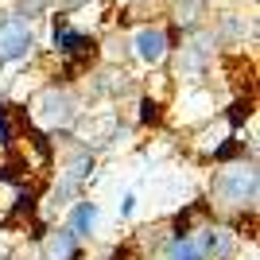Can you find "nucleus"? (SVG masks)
I'll return each instance as SVG.
<instances>
[{"mask_svg": "<svg viewBox=\"0 0 260 260\" xmlns=\"http://www.w3.org/2000/svg\"><path fill=\"white\" fill-rule=\"evenodd\" d=\"M93 167H98V159H93V148H86V144H70L66 148V155H62V171L58 175H66V179H74V183H86L89 175H93Z\"/></svg>", "mask_w": 260, "mask_h": 260, "instance_id": "nucleus-8", "label": "nucleus"}, {"mask_svg": "<svg viewBox=\"0 0 260 260\" xmlns=\"http://www.w3.org/2000/svg\"><path fill=\"white\" fill-rule=\"evenodd\" d=\"M39 245H43V256L47 260H82V241L70 233V229H47L43 237H39Z\"/></svg>", "mask_w": 260, "mask_h": 260, "instance_id": "nucleus-7", "label": "nucleus"}, {"mask_svg": "<svg viewBox=\"0 0 260 260\" xmlns=\"http://www.w3.org/2000/svg\"><path fill=\"white\" fill-rule=\"evenodd\" d=\"M136 214V194H124L120 198V217H132Z\"/></svg>", "mask_w": 260, "mask_h": 260, "instance_id": "nucleus-13", "label": "nucleus"}, {"mask_svg": "<svg viewBox=\"0 0 260 260\" xmlns=\"http://www.w3.org/2000/svg\"><path fill=\"white\" fill-rule=\"evenodd\" d=\"M163 260H206V249H202V241H198L194 233H190V237H167Z\"/></svg>", "mask_w": 260, "mask_h": 260, "instance_id": "nucleus-9", "label": "nucleus"}, {"mask_svg": "<svg viewBox=\"0 0 260 260\" xmlns=\"http://www.w3.org/2000/svg\"><path fill=\"white\" fill-rule=\"evenodd\" d=\"M89 8V0H54V12H82Z\"/></svg>", "mask_w": 260, "mask_h": 260, "instance_id": "nucleus-12", "label": "nucleus"}, {"mask_svg": "<svg viewBox=\"0 0 260 260\" xmlns=\"http://www.w3.org/2000/svg\"><path fill=\"white\" fill-rule=\"evenodd\" d=\"M175 39H179V27H167V23H159V20H144L124 43H128L132 58H136L140 66L155 70V66H163L167 58H171Z\"/></svg>", "mask_w": 260, "mask_h": 260, "instance_id": "nucleus-3", "label": "nucleus"}, {"mask_svg": "<svg viewBox=\"0 0 260 260\" xmlns=\"http://www.w3.org/2000/svg\"><path fill=\"white\" fill-rule=\"evenodd\" d=\"M167 16L179 31H194L210 20V0H167Z\"/></svg>", "mask_w": 260, "mask_h": 260, "instance_id": "nucleus-6", "label": "nucleus"}, {"mask_svg": "<svg viewBox=\"0 0 260 260\" xmlns=\"http://www.w3.org/2000/svg\"><path fill=\"white\" fill-rule=\"evenodd\" d=\"M23 117H27V124H31V128L47 132V136H66V132L78 124L82 109H78V98H74L66 86L51 82V86H43V89L31 98V105L23 109Z\"/></svg>", "mask_w": 260, "mask_h": 260, "instance_id": "nucleus-2", "label": "nucleus"}, {"mask_svg": "<svg viewBox=\"0 0 260 260\" xmlns=\"http://www.w3.org/2000/svg\"><path fill=\"white\" fill-rule=\"evenodd\" d=\"M136 109H140V113H136V124H140V128H155V124L163 120L167 101L152 98V93H140V98H136Z\"/></svg>", "mask_w": 260, "mask_h": 260, "instance_id": "nucleus-10", "label": "nucleus"}, {"mask_svg": "<svg viewBox=\"0 0 260 260\" xmlns=\"http://www.w3.org/2000/svg\"><path fill=\"white\" fill-rule=\"evenodd\" d=\"M43 8H54V0H20V12H16V16L31 20V16H39Z\"/></svg>", "mask_w": 260, "mask_h": 260, "instance_id": "nucleus-11", "label": "nucleus"}, {"mask_svg": "<svg viewBox=\"0 0 260 260\" xmlns=\"http://www.w3.org/2000/svg\"><path fill=\"white\" fill-rule=\"evenodd\" d=\"M35 47V27L23 16H0V62H23Z\"/></svg>", "mask_w": 260, "mask_h": 260, "instance_id": "nucleus-4", "label": "nucleus"}, {"mask_svg": "<svg viewBox=\"0 0 260 260\" xmlns=\"http://www.w3.org/2000/svg\"><path fill=\"white\" fill-rule=\"evenodd\" d=\"M256 198H260V175L252 155L221 163V171H214V179H210V210L214 214L225 217L249 214V210H256Z\"/></svg>", "mask_w": 260, "mask_h": 260, "instance_id": "nucleus-1", "label": "nucleus"}, {"mask_svg": "<svg viewBox=\"0 0 260 260\" xmlns=\"http://www.w3.org/2000/svg\"><path fill=\"white\" fill-rule=\"evenodd\" d=\"M98 221H101V206L93 198H74L70 202V214H66V229L74 233L78 241H89L98 233Z\"/></svg>", "mask_w": 260, "mask_h": 260, "instance_id": "nucleus-5", "label": "nucleus"}]
</instances>
